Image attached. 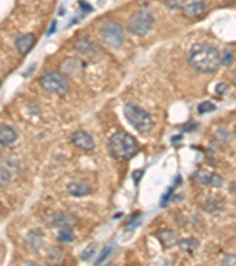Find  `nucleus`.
<instances>
[{
    "mask_svg": "<svg viewBox=\"0 0 236 266\" xmlns=\"http://www.w3.org/2000/svg\"><path fill=\"white\" fill-rule=\"evenodd\" d=\"M124 115L125 119L128 120V122L130 123L137 131H139L140 134H147V132H149L152 127H154V122H152L151 116L146 110L142 109L138 105H125Z\"/></svg>",
    "mask_w": 236,
    "mask_h": 266,
    "instance_id": "obj_3",
    "label": "nucleus"
},
{
    "mask_svg": "<svg viewBox=\"0 0 236 266\" xmlns=\"http://www.w3.org/2000/svg\"><path fill=\"white\" fill-rule=\"evenodd\" d=\"M194 179L197 182L202 185H208L213 186V187H221L223 185V179L219 176L218 174H211L205 172V170H197V172L194 174Z\"/></svg>",
    "mask_w": 236,
    "mask_h": 266,
    "instance_id": "obj_10",
    "label": "nucleus"
},
{
    "mask_svg": "<svg viewBox=\"0 0 236 266\" xmlns=\"http://www.w3.org/2000/svg\"><path fill=\"white\" fill-rule=\"evenodd\" d=\"M207 0H183L182 12L186 18H197L207 10Z\"/></svg>",
    "mask_w": 236,
    "mask_h": 266,
    "instance_id": "obj_7",
    "label": "nucleus"
},
{
    "mask_svg": "<svg viewBox=\"0 0 236 266\" xmlns=\"http://www.w3.org/2000/svg\"><path fill=\"white\" fill-rule=\"evenodd\" d=\"M76 224V219L71 214H67V213L64 212H58L55 213L51 218L49 225L51 227H55V229H71Z\"/></svg>",
    "mask_w": 236,
    "mask_h": 266,
    "instance_id": "obj_8",
    "label": "nucleus"
},
{
    "mask_svg": "<svg viewBox=\"0 0 236 266\" xmlns=\"http://www.w3.org/2000/svg\"><path fill=\"white\" fill-rule=\"evenodd\" d=\"M71 141L78 149L91 151L95 148V142L91 136L85 131H76L71 136Z\"/></svg>",
    "mask_w": 236,
    "mask_h": 266,
    "instance_id": "obj_9",
    "label": "nucleus"
},
{
    "mask_svg": "<svg viewBox=\"0 0 236 266\" xmlns=\"http://www.w3.org/2000/svg\"><path fill=\"white\" fill-rule=\"evenodd\" d=\"M79 5H81L83 9H84V11H91V6L87 5L84 0H79Z\"/></svg>",
    "mask_w": 236,
    "mask_h": 266,
    "instance_id": "obj_25",
    "label": "nucleus"
},
{
    "mask_svg": "<svg viewBox=\"0 0 236 266\" xmlns=\"http://www.w3.org/2000/svg\"><path fill=\"white\" fill-rule=\"evenodd\" d=\"M189 65L200 74H213L220 68L221 56L213 45L200 43L193 45L188 53Z\"/></svg>",
    "mask_w": 236,
    "mask_h": 266,
    "instance_id": "obj_1",
    "label": "nucleus"
},
{
    "mask_svg": "<svg viewBox=\"0 0 236 266\" xmlns=\"http://www.w3.org/2000/svg\"><path fill=\"white\" fill-rule=\"evenodd\" d=\"M222 265H236V254H228V256L224 257L222 260Z\"/></svg>",
    "mask_w": 236,
    "mask_h": 266,
    "instance_id": "obj_22",
    "label": "nucleus"
},
{
    "mask_svg": "<svg viewBox=\"0 0 236 266\" xmlns=\"http://www.w3.org/2000/svg\"><path fill=\"white\" fill-rule=\"evenodd\" d=\"M18 138V134L16 129L11 125L3 124L0 125V146L3 147H9L11 144L16 142Z\"/></svg>",
    "mask_w": 236,
    "mask_h": 266,
    "instance_id": "obj_12",
    "label": "nucleus"
},
{
    "mask_svg": "<svg viewBox=\"0 0 236 266\" xmlns=\"http://www.w3.org/2000/svg\"><path fill=\"white\" fill-rule=\"evenodd\" d=\"M111 250H112V246H108V248H106L104 251H103L102 254H101V257L98 258V260L96 261V264H100V263H102V261H104L106 258H108L110 252H111Z\"/></svg>",
    "mask_w": 236,
    "mask_h": 266,
    "instance_id": "obj_23",
    "label": "nucleus"
},
{
    "mask_svg": "<svg viewBox=\"0 0 236 266\" xmlns=\"http://www.w3.org/2000/svg\"><path fill=\"white\" fill-rule=\"evenodd\" d=\"M171 192H173V191H171V188L169 189V191H168V193H167V194L164 195V196H163V200H162V205H164V204H167V203H168V197L170 196V194H171Z\"/></svg>",
    "mask_w": 236,
    "mask_h": 266,
    "instance_id": "obj_26",
    "label": "nucleus"
},
{
    "mask_svg": "<svg viewBox=\"0 0 236 266\" xmlns=\"http://www.w3.org/2000/svg\"><path fill=\"white\" fill-rule=\"evenodd\" d=\"M34 43V36L32 33H24V35H19L16 40H14V45L16 49L20 55L25 56L31 51Z\"/></svg>",
    "mask_w": 236,
    "mask_h": 266,
    "instance_id": "obj_11",
    "label": "nucleus"
},
{
    "mask_svg": "<svg viewBox=\"0 0 236 266\" xmlns=\"http://www.w3.org/2000/svg\"><path fill=\"white\" fill-rule=\"evenodd\" d=\"M180 246L184 252L190 254V256H193L194 252H195V250L197 249V246H199V242H197V240H195V239H185V240L180 242Z\"/></svg>",
    "mask_w": 236,
    "mask_h": 266,
    "instance_id": "obj_15",
    "label": "nucleus"
},
{
    "mask_svg": "<svg viewBox=\"0 0 236 266\" xmlns=\"http://www.w3.org/2000/svg\"><path fill=\"white\" fill-rule=\"evenodd\" d=\"M67 192L74 196H85L91 193V187L85 181H72L67 185Z\"/></svg>",
    "mask_w": 236,
    "mask_h": 266,
    "instance_id": "obj_13",
    "label": "nucleus"
},
{
    "mask_svg": "<svg viewBox=\"0 0 236 266\" xmlns=\"http://www.w3.org/2000/svg\"><path fill=\"white\" fill-rule=\"evenodd\" d=\"M226 90H227V85L226 84H219L218 86H216V93H218L219 95H223V93Z\"/></svg>",
    "mask_w": 236,
    "mask_h": 266,
    "instance_id": "obj_24",
    "label": "nucleus"
},
{
    "mask_svg": "<svg viewBox=\"0 0 236 266\" xmlns=\"http://www.w3.org/2000/svg\"><path fill=\"white\" fill-rule=\"evenodd\" d=\"M76 49H77V50L82 53L90 52L91 50H92V43L87 39L78 40V43L76 44Z\"/></svg>",
    "mask_w": 236,
    "mask_h": 266,
    "instance_id": "obj_16",
    "label": "nucleus"
},
{
    "mask_svg": "<svg viewBox=\"0 0 236 266\" xmlns=\"http://www.w3.org/2000/svg\"><path fill=\"white\" fill-rule=\"evenodd\" d=\"M95 252H96V246H95V245L87 246V248H86L84 251H83L82 254H81L82 259H83V260L90 259L91 257L95 256Z\"/></svg>",
    "mask_w": 236,
    "mask_h": 266,
    "instance_id": "obj_20",
    "label": "nucleus"
},
{
    "mask_svg": "<svg viewBox=\"0 0 236 266\" xmlns=\"http://www.w3.org/2000/svg\"><path fill=\"white\" fill-rule=\"evenodd\" d=\"M233 82L236 84V69H235L234 72H233Z\"/></svg>",
    "mask_w": 236,
    "mask_h": 266,
    "instance_id": "obj_27",
    "label": "nucleus"
},
{
    "mask_svg": "<svg viewBox=\"0 0 236 266\" xmlns=\"http://www.w3.org/2000/svg\"><path fill=\"white\" fill-rule=\"evenodd\" d=\"M233 62H234L233 52L229 51V50L223 51L222 56H221V63H222L223 65L229 66V65H231V63H233Z\"/></svg>",
    "mask_w": 236,
    "mask_h": 266,
    "instance_id": "obj_18",
    "label": "nucleus"
},
{
    "mask_svg": "<svg viewBox=\"0 0 236 266\" xmlns=\"http://www.w3.org/2000/svg\"><path fill=\"white\" fill-rule=\"evenodd\" d=\"M101 37L110 48H120L124 41L123 30L113 21H108L101 30Z\"/></svg>",
    "mask_w": 236,
    "mask_h": 266,
    "instance_id": "obj_6",
    "label": "nucleus"
},
{
    "mask_svg": "<svg viewBox=\"0 0 236 266\" xmlns=\"http://www.w3.org/2000/svg\"><path fill=\"white\" fill-rule=\"evenodd\" d=\"M59 240L64 242L72 241L75 239V235L72 233V231L70 229H63L62 232L59 233Z\"/></svg>",
    "mask_w": 236,
    "mask_h": 266,
    "instance_id": "obj_19",
    "label": "nucleus"
},
{
    "mask_svg": "<svg viewBox=\"0 0 236 266\" xmlns=\"http://www.w3.org/2000/svg\"><path fill=\"white\" fill-rule=\"evenodd\" d=\"M215 110V105L211 103V102H202V103H200L199 106H197V112L199 114H207V113H210V112H214Z\"/></svg>",
    "mask_w": 236,
    "mask_h": 266,
    "instance_id": "obj_17",
    "label": "nucleus"
},
{
    "mask_svg": "<svg viewBox=\"0 0 236 266\" xmlns=\"http://www.w3.org/2000/svg\"><path fill=\"white\" fill-rule=\"evenodd\" d=\"M183 0H166V5L169 7L170 10H178L182 7Z\"/></svg>",
    "mask_w": 236,
    "mask_h": 266,
    "instance_id": "obj_21",
    "label": "nucleus"
},
{
    "mask_svg": "<svg viewBox=\"0 0 236 266\" xmlns=\"http://www.w3.org/2000/svg\"><path fill=\"white\" fill-rule=\"evenodd\" d=\"M39 83L45 91L50 94L62 95L67 90V81L62 74L57 71H46L40 76Z\"/></svg>",
    "mask_w": 236,
    "mask_h": 266,
    "instance_id": "obj_5",
    "label": "nucleus"
},
{
    "mask_svg": "<svg viewBox=\"0 0 236 266\" xmlns=\"http://www.w3.org/2000/svg\"><path fill=\"white\" fill-rule=\"evenodd\" d=\"M109 151L117 160H130L138 151V143L134 136L124 131L116 132L109 141Z\"/></svg>",
    "mask_w": 236,
    "mask_h": 266,
    "instance_id": "obj_2",
    "label": "nucleus"
},
{
    "mask_svg": "<svg viewBox=\"0 0 236 266\" xmlns=\"http://www.w3.org/2000/svg\"><path fill=\"white\" fill-rule=\"evenodd\" d=\"M157 237L158 240L161 241V244L163 245V248L166 249H171L174 248L175 245L178 244V235L175 233L174 231L162 230L158 232Z\"/></svg>",
    "mask_w": 236,
    "mask_h": 266,
    "instance_id": "obj_14",
    "label": "nucleus"
},
{
    "mask_svg": "<svg viewBox=\"0 0 236 266\" xmlns=\"http://www.w3.org/2000/svg\"><path fill=\"white\" fill-rule=\"evenodd\" d=\"M154 16L147 10L132 14L128 21V30L135 36H146L154 25Z\"/></svg>",
    "mask_w": 236,
    "mask_h": 266,
    "instance_id": "obj_4",
    "label": "nucleus"
}]
</instances>
